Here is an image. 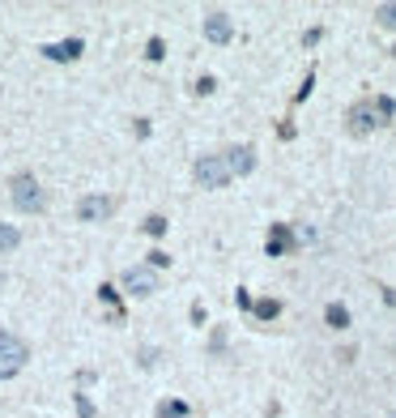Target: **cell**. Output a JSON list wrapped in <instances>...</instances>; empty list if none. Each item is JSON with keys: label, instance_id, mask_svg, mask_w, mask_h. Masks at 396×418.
<instances>
[{"label": "cell", "instance_id": "17", "mask_svg": "<svg viewBox=\"0 0 396 418\" xmlns=\"http://www.w3.org/2000/svg\"><path fill=\"white\" fill-rule=\"evenodd\" d=\"M375 22H379L383 30H396V5H379V9H375Z\"/></svg>", "mask_w": 396, "mask_h": 418}, {"label": "cell", "instance_id": "27", "mask_svg": "<svg viewBox=\"0 0 396 418\" xmlns=\"http://www.w3.org/2000/svg\"><path fill=\"white\" fill-rule=\"evenodd\" d=\"M13 376H18L13 368H0V380H13Z\"/></svg>", "mask_w": 396, "mask_h": 418}, {"label": "cell", "instance_id": "12", "mask_svg": "<svg viewBox=\"0 0 396 418\" xmlns=\"http://www.w3.org/2000/svg\"><path fill=\"white\" fill-rule=\"evenodd\" d=\"M324 321H328V329H350V307L346 303H328Z\"/></svg>", "mask_w": 396, "mask_h": 418}, {"label": "cell", "instance_id": "26", "mask_svg": "<svg viewBox=\"0 0 396 418\" xmlns=\"http://www.w3.org/2000/svg\"><path fill=\"white\" fill-rule=\"evenodd\" d=\"M221 350H226V333L217 329V333H213V354H221Z\"/></svg>", "mask_w": 396, "mask_h": 418}, {"label": "cell", "instance_id": "2", "mask_svg": "<svg viewBox=\"0 0 396 418\" xmlns=\"http://www.w3.org/2000/svg\"><path fill=\"white\" fill-rule=\"evenodd\" d=\"M235 180L231 163H226V154H205V159H196V184L200 188H226Z\"/></svg>", "mask_w": 396, "mask_h": 418}, {"label": "cell", "instance_id": "14", "mask_svg": "<svg viewBox=\"0 0 396 418\" xmlns=\"http://www.w3.org/2000/svg\"><path fill=\"white\" fill-rule=\"evenodd\" d=\"M18 243H22V231L9 227V222H0V252H13Z\"/></svg>", "mask_w": 396, "mask_h": 418}, {"label": "cell", "instance_id": "7", "mask_svg": "<svg viewBox=\"0 0 396 418\" xmlns=\"http://www.w3.org/2000/svg\"><path fill=\"white\" fill-rule=\"evenodd\" d=\"M111 209H116V201H111V196H81L77 201V218L81 222H102V218H111Z\"/></svg>", "mask_w": 396, "mask_h": 418}, {"label": "cell", "instance_id": "21", "mask_svg": "<svg viewBox=\"0 0 396 418\" xmlns=\"http://www.w3.org/2000/svg\"><path fill=\"white\" fill-rule=\"evenodd\" d=\"M137 363H141V368H153V363H158V350H153V346H141V350H137Z\"/></svg>", "mask_w": 396, "mask_h": 418}, {"label": "cell", "instance_id": "9", "mask_svg": "<svg viewBox=\"0 0 396 418\" xmlns=\"http://www.w3.org/2000/svg\"><path fill=\"white\" fill-rule=\"evenodd\" d=\"M81 51H86V43H81V39H60V43H47V47H43V56H47V60H55V65H69V60H77V56H81Z\"/></svg>", "mask_w": 396, "mask_h": 418}, {"label": "cell", "instance_id": "22", "mask_svg": "<svg viewBox=\"0 0 396 418\" xmlns=\"http://www.w3.org/2000/svg\"><path fill=\"white\" fill-rule=\"evenodd\" d=\"M149 265H153V269H166V265H171V256H166L162 248H153V252H149Z\"/></svg>", "mask_w": 396, "mask_h": 418}, {"label": "cell", "instance_id": "10", "mask_svg": "<svg viewBox=\"0 0 396 418\" xmlns=\"http://www.w3.org/2000/svg\"><path fill=\"white\" fill-rule=\"evenodd\" d=\"M226 154V163H231L235 175H252L256 171V149L252 145H231V149H221Z\"/></svg>", "mask_w": 396, "mask_h": 418}, {"label": "cell", "instance_id": "29", "mask_svg": "<svg viewBox=\"0 0 396 418\" xmlns=\"http://www.w3.org/2000/svg\"><path fill=\"white\" fill-rule=\"evenodd\" d=\"M392 418H396V414H392Z\"/></svg>", "mask_w": 396, "mask_h": 418}, {"label": "cell", "instance_id": "20", "mask_svg": "<svg viewBox=\"0 0 396 418\" xmlns=\"http://www.w3.org/2000/svg\"><path fill=\"white\" fill-rule=\"evenodd\" d=\"M375 102H379V116H383V124H388V120H392V116H396V102H392V98H388V94H379V98H375Z\"/></svg>", "mask_w": 396, "mask_h": 418}, {"label": "cell", "instance_id": "13", "mask_svg": "<svg viewBox=\"0 0 396 418\" xmlns=\"http://www.w3.org/2000/svg\"><path fill=\"white\" fill-rule=\"evenodd\" d=\"M158 418H192V410H188V401H175V397H166V401H158V410H153Z\"/></svg>", "mask_w": 396, "mask_h": 418}, {"label": "cell", "instance_id": "24", "mask_svg": "<svg viewBox=\"0 0 396 418\" xmlns=\"http://www.w3.org/2000/svg\"><path fill=\"white\" fill-rule=\"evenodd\" d=\"M235 303H239V307H243V311H252V307H256V303H252V295H247V290H243V286H239V290H235Z\"/></svg>", "mask_w": 396, "mask_h": 418}, {"label": "cell", "instance_id": "8", "mask_svg": "<svg viewBox=\"0 0 396 418\" xmlns=\"http://www.w3.org/2000/svg\"><path fill=\"white\" fill-rule=\"evenodd\" d=\"M294 231L286 227V222H273V231H268V239H264V252L268 256H286V252H294Z\"/></svg>", "mask_w": 396, "mask_h": 418}, {"label": "cell", "instance_id": "11", "mask_svg": "<svg viewBox=\"0 0 396 418\" xmlns=\"http://www.w3.org/2000/svg\"><path fill=\"white\" fill-rule=\"evenodd\" d=\"M98 299H102V303L111 307V321H116V325H124V307H120V290L102 282V286H98Z\"/></svg>", "mask_w": 396, "mask_h": 418}, {"label": "cell", "instance_id": "28", "mask_svg": "<svg viewBox=\"0 0 396 418\" xmlns=\"http://www.w3.org/2000/svg\"><path fill=\"white\" fill-rule=\"evenodd\" d=\"M392 56H396V47H392Z\"/></svg>", "mask_w": 396, "mask_h": 418}, {"label": "cell", "instance_id": "5", "mask_svg": "<svg viewBox=\"0 0 396 418\" xmlns=\"http://www.w3.org/2000/svg\"><path fill=\"white\" fill-rule=\"evenodd\" d=\"M0 358H5V368H22V363L30 358V346L18 337V333H9V329H0Z\"/></svg>", "mask_w": 396, "mask_h": 418}, {"label": "cell", "instance_id": "16", "mask_svg": "<svg viewBox=\"0 0 396 418\" xmlns=\"http://www.w3.org/2000/svg\"><path fill=\"white\" fill-rule=\"evenodd\" d=\"M141 231H145V235H153V239H162V235H166V218H162V214H149Z\"/></svg>", "mask_w": 396, "mask_h": 418}, {"label": "cell", "instance_id": "1", "mask_svg": "<svg viewBox=\"0 0 396 418\" xmlns=\"http://www.w3.org/2000/svg\"><path fill=\"white\" fill-rule=\"evenodd\" d=\"M9 201L18 214H43V205H47V192L39 188V180L30 171H18L13 184H9Z\"/></svg>", "mask_w": 396, "mask_h": 418}, {"label": "cell", "instance_id": "19", "mask_svg": "<svg viewBox=\"0 0 396 418\" xmlns=\"http://www.w3.org/2000/svg\"><path fill=\"white\" fill-rule=\"evenodd\" d=\"M145 56H149V60H162V56H166V43H162L158 34H153V39L145 43Z\"/></svg>", "mask_w": 396, "mask_h": 418}, {"label": "cell", "instance_id": "4", "mask_svg": "<svg viewBox=\"0 0 396 418\" xmlns=\"http://www.w3.org/2000/svg\"><path fill=\"white\" fill-rule=\"evenodd\" d=\"M120 282H124L128 295H141V299L158 290V274H153V265H132V269H124Z\"/></svg>", "mask_w": 396, "mask_h": 418}, {"label": "cell", "instance_id": "15", "mask_svg": "<svg viewBox=\"0 0 396 418\" xmlns=\"http://www.w3.org/2000/svg\"><path fill=\"white\" fill-rule=\"evenodd\" d=\"M252 311H256L260 321H277V316H281V303H277V299H260Z\"/></svg>", "mask_w": 396, "mask_h": 418}, {"label": "cell", "instance_id": "6", "mask_svg": "<svg viewBox=\"0 0 396 418\" xmlns=\"http://www.w3.org/2000/svg\"><path fill=\"white\" fill-rule=\"evenodd\" d=\"M205 39L209 43H231L235 39V22H231V13H221V9H213V13H205Z\"/></svg>", "mask_w": 396, "mask_h": 418}, {"label": "cell", "instance_id": "25", "mask_svg": "<svg viewBox=\"0 0 396 418\" xmlns=\"http://www.w3.org/2000/svg\"><path fill=\"white\" fill-rule=\"evenodd\" d=\"M320 39H324V30H320V26H315V30H307V34H303V43H307V47H315V43H320Z\"/></svg>", "mask_w": 396, "mask_h": 418}, {"label": "cell", "instance_id": "3", "mask_svg": "<svg viewBox=\"0 0 396 418\" xmlns=\"http://www.w3.org/2000/svg\"><path fill=\"white\" fill-rule=\"evenodd\" d=\"M383 124V116H379V102L375 98H362V102H354L350 107V116H346V128H350V137H367V133H375Z\"/></svg>", "mask_w": 396, "mask_h": 418}, {"label": "cell", "instance_id": "18", "mask_svg": "<svg viewBox=\"0 0 396 418\" xmlns=\"http://www.w3.org/2000/svg\"><path fill=\"white\" fill-rule=\"evenodd\" d=\"M73 401H77V418H98V414H94V401H90L86 393H73Z\"/></svg>", "mask_w": 396, "mask_h": 418}, {"label": "cell", "instance_id": "23", "mask_svg": "<svg viewBox=\"0 0 396 418\" xmlns=\"http://www.w3.org/2000/svg\"><path fill=\"white\" fill-rule=\"evenodd\" d=\"M213 90H217V81H213V77H209V73H205V77H200V81H196V94H213Z\"/></svg>", "mask_w": 396, "mask_h": 418}]
</instances>
